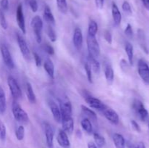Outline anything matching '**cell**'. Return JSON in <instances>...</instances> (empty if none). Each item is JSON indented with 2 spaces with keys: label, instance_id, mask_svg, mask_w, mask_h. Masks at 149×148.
<instances>
[{
  "label": "cell",
  "instance_id": "cell-1",
  "mask_svg": "<svg viewBox=\"0 0 149 148\" xmlns=\"http://www.w3.org/2000/svg\"><path fill=\"white\" fill-rule=\"evenodd\" d=\"M12 112L13 116L17 121L20 123H26L29 121V116L26 112L22 108L17 101H13L12 104Z\"/></svg>",
  "mask_w": 149,
  "mask_h": 148
},
{
  "label": "cell",
  "instance_id": "cell-2",
  "mask_svg": "<svg viewBox=\"0 0 149 148\" xmlns=\"http://www.w3.org/2000/svg\"><path fill=\"white\" fill-rule=\"evenodd\" d=\"M87 46L89 52V56L97 58L100 55V48L95 36L87 35Z\"/></svg>",
  "mask_w": 149,
  "mask_h": 148
},
{
  "label": "cell",
  "instance_id": "cell-3",
  "mask_svg": "<svg viewBox=\"0 0 149 148\" xmlns=\"http://www.w3.org/2000/svg\"><path fill=\"white\" fill-rule=\"evenodd\" d=\"M31 26L35 33V37L38 44L42 42V31L43 28V22L39 15H36L32 18Z\"/></svg>",
  "mask_w": 149,
  "mask_h": 148
},
{
  "label": "cell",
  "instance_id": "cell-4",
  "mask_svg": "<svg viewBox=\"0 0 149 148\" xmlns=\"http://www.w3.org/2000/svg\"><path fill=\"white\" fill-rule=\"evenodd\" d=\"M16 39H17L18 46L20 48V50L21 54L23 55V57L27 60H29L31 58V52L29 46H28L27 42L25 40L23 36L20 33H17L16 34Z\"/></svg>",
  "mask_w": 149,
  "mask_h": 148
},
{
  "label": "cell",
  "instance_id": "cell-5",
  "mask_svg": "<svg viewBox=\"0 0 149 148\" xmlns=\"http://www.w3.org/2000/svg\"><path fill=\"white\" fill-rule=\"evenodd\" d=\"M7 84L13 98L15 100L20 99L22 96V91L17 81L13 76H9L7 78Z\"/></svg>",
  "mask_w": 149,
  "mask_h": 148
},
{
  "label": "cell",
  "instance_id": "cell-6",
  "mask_svg": "<svg viewBox=\"0 0 149 148\" xmlns=\"http://www.w3.org/2000/svg\"><path fill=\"white\" fill-rule=\"evenodd\" d=\"M138 71L143 81L146 84H149V66L143 59H140L138 62Z\"/></svg>",
  "mask_w": 149,
  "mask_h": 148
},
{
  "label": "cell",
  "instance_id": "cell-7",
  "mask_svg": "<svg viewBox=\"0 0 149 148\" xmlns=\"http://www.w3.org/2000/svg\"><path fill=\"white\" fill-rule=\"evenodd\" d=\"M132 107L141 120L143 121L146 120L148 117V112L140 100H135L132 104Z\"/></svg>",
  "mask_w": 149,
  "mask_h": 148
},
{
  "label": "cell",
  "instance_id": "cell-8",
  "mask_svg": "<svg viewBox=\"0 0 149 148\" xmlns=\"http://www.w3.org/2000/svg\"><path fill=\"white\" fill-rule=\"evenodd\" d=\"M43 129L46 137V143L48 148H54V130L52 126L47 122L43 123Z\"/></svg>",
  "mask_w": 149,
  "mask_h": 148
},
{
  "label": "cell",
  "instance_id": "cell-9",
  "mask_svg": "<svg viewBox=\"0 0 149 148\" xmlns=\"http://www.w3.org/2000/svg\"><path fill=\"white\" fill-rule=\"evenodd\" d=\"M85 101L87 102V104L92 107V108L96 109L100 111H103L106 108V106L105 105L104 103L102 102L99 99L96 98V97H93L91 95H86L84 97Z\"/></svg>",
  "mask_w": 149,
  "mask_h": 148
},
{
  "label": "cell",
  "instance_id": "cell-10",
  "mask_svg": "<svg viewBox=\"0 0 149 148\" xmlns=\"http://www.w3.org/2000/svg\"><path fill=\"white\" fill-rule=\"evenodd\" d=\"M1 56H2L3 61H4L6 66L10 68V69H13L15 68L14 61H13L12 55L10 54V51H9L8 48L5 45H2L1 46Z\"/></svg>",
  "mask_w": 149,
  "mask_h": 148
},
{
  "label": "cell",
  "instance_id": "cell-11",
  "mask_svg": "<svg viewBox=\"0 0 149 148\" xmlns=\"http://www.w3.org/2000/svg\"><path fill=\"white\" fill-rule=\"evenodd\" d=\"M60 110L61 113V119L63 118L71 117L72 115V106L71 103L68 99L60 101Z\"/></svg>",
  "mask_w": 149,
  "mask_h": 148
},
{
  "label": "cell",
  "instance_id": "cell-12",
  "mask_svg": "<svg viewBox=\"0 0 149 148\" xmlns=\"http://www.w3.org/2000/svg\"><path fill=\"white\" fill-rule=\"evenodd\" d=\"M16 20H17L18 27L20 28L22 33H26V23H25L24 15H23V6H22L21 4H19L17 7V10H16Z\"/></svg>",
  "mask_w": 149,
  "mask_h": 148
},
{
  "label": "cell",
  "instance_id": "cell-13",
  "mask_svg": "<svg viewBox=\"0 0 149 148\" xmlns=\"http://www.w3.org/2000/svg\"><path fill=\"white\" fill-rule=\"evenodd\" d=\"M103 112V115L110 123L113 125H117L119 122V116L116 111L111 108H107L106 107Z\"/></svg>",
  "mask_w": 149,
  "mask_h": 148
},
{
  "label": "cell",
  "instance_id": "cell-14",
  "mask_svg": "<svg viewBox=\"0 0 149 148\" xmlns=\"http://www.w3.org/2000/svg\"><path fill=\"white\" fill-rule=\"evenodd\" d=\"M73 44L77 49H80L83 44V34L81 28H76L73 34Z\"/></svg>",
  "mask_w": 149,
  "mask_h": 148
},
{
  "label": "cell",
  "instance_id": "cell-15",
  "mask_svg": "<svg viewBox=\"0 0 149 148\" xmlns=\"http://www.w3.org/2000/svg\"><path fill=\"white\" fill-rule=\"evenodd\" d=\"M48 104H49V109H50L52 114L53 115L54 119L58 123H61V113L60 107H58V104L53 101V100H49L48 101Z\"/></svg>",
  "mask_w": 149,
  "mask_h": 148
},
{
  "label": "cell",
  "instance_id": "cell-16",
  "mask_svg": "<svg viewBox=\"0 0 149 148\" xmlns=\"http://www.w3.org/2000/svg\"><path fill=\"white\" fill-rule=\"evenodd\" d=\"M57 141L58 143L61 147L63 148H68L70 147V141L68 139V135L65 131L63 129L59 131L58 136H57Z\"/></svg>",
  "mask_w": 149,
  "mask_h": 148
},
{
  "label": "cell",
  "instance_id": "cell-17",
  "mask_svg": "<svg viewBox=\"0 0 149 148\" xmlns=\"http://www.w3.org/2000/svg\"><path fill=\"white\" fill-rule=\"evenodd\" d=\"M61 123L63 126V130L68 133H72L74 131V122L72 117L63 118L61 119Z\"/></svg>",
  "mask_w": 149,
  "mask_h": 148
},
{
  "label": "cell",
  "instance_id": "cell-18",
  "mask_svg": "<svg viewBox=\"0 0 149 148\" xmlns=\"http://www.w3.org/2000/svg\"><path fill=\"white\" fill-rule=\"evenodd\" d=\"M111 12L114 24L117 26H119L121 22H122V14H121L120 11H119V9L118 7V6L114 2L112 4Z\"/></svg>",
  "mask_w": 149,
  "mask_h": 148
},
{
  "label": "cell",
  "instance_id": "cell-19",
  "mask_svg": "<svg viewBox=\"0 0 149 148\" xmlns=\"http://www.w3.org/2000/svg\"><path fill=\"white\" fill-rule=\"evenodd\" d=\"M43 17L45 21L49 25H55V20L53 14H52V11H51L50 8L48 5H45V9H44V13Z\"/></svg>",
  "mask_w": 149,
  "mask_h": 148
},
{
  "label": "cell",
  "instance_id": "cell-20",
  "mask_svg": "<svg viewBox=\"0 0 149 148\" xmlns=\"http://www.w3.org/2000/svg\"><path fill=\"white\" fill-rule=\"evenodd\" d=\"M113 142L116 148H125L126 147L125 138L120 133H115L113 135Z\"/></svg>",
  "mask_w": 149,
  "mask_h": 148
},
{
  "label": "cell",
  "instance_id": "cell-21",
  "mask_svg": "<svg viewBox=\"0 0 149 148\" xmlns=\"http://www.w3.org/2000/svg\"><path fill=\"white\" fill-rule=\"evenodd\" d=\"M44 68H45V71H46L48 75L52 79H53L54 75H55V66H54L53 62H52L51 59H47L45 61V62H44Z\"/></svg>",
  "mask_w": 149,
  "mask_h": 148
},
{
  "label": "cell",
  "instance_id": "cell-22",
  "mask_svg": "<svg viewBox=\"0 0 149 148\" xmlns=\"http://www.w3.org/2000/svg\"><path fill=\"white\" fill-rule=\"evenodd\" d=\"M26 93L29 101L30 102L31 104H35L36 102V95H35L34 92H33L31 84L29 82L26 83Z\"/></svg>",
  "mask_w": 149,
  "mask_h": 148
},
{
  "label": "cell",
  "instance_id": "cell-23",
  "mask_svg": "<svg viewBox=\"0 0 149 148\" xmlns=\"http://www.w3.org/2000/svg\"><path fill=\"white\" fill-rule=\"evenodd\" d=\"M138 41H139L140 45L141 48L143 49L146 53H148V48H147L146 40V35L145 33L143 30L139 29L138 31Z\"/></svg>",
  "mask_w": 149,
  "mask_h": 148
},
{
  "label": "cell",
  "instance_id": "cell-24",
  "mask_svg": "<svg viewBox=\"0 0 149 148\" xmlns=\"http://www.w3.org/2000/svg\"><path fill=\"white\" fill-rule=\"evenodd\" d=\"M88 61L90 63V67H91L92 70L94 71L95 73L99 74L100 72V65L98 61L96 59V58L93 57L91 56L88 57Z\"/></svg>",
  "mask_w": 149,
  "mask_h": 148
},
{
  "label": "cell",
  "instance_id": "cell-25",
  "mask_svg": "<svg viewBox=\"0 0 149 148\" xmlns=\"http://www.w3.org/2000/svg\"><path fill=\"white\" fill-rule=\"evenodd\" d=\"M105 77L109 84H111L113 83V78H114V72H113V69L111 65H106L105 68Z\"/></svg>",
  "mask_w": 149,
  "mask_h": 148
},
{
  "label": "cell",
  "instance_id": "cell-26",
  "mask_svg": "<svg viewBox=\"0 0 149 148\" xmlns=\"http://www.w3.org/2000/svg\"><path fill=\"white\" fill-rule=\"evenodd\" d=\"M125 52H126L127 55L128 57V61H129L130 65H133V58H134V50L133 46L129 42H127L125 44Z\"/></svg>",
  "mask_w": 149,
  "mask_h": 148
},
{
  "label": "cell",
  "instance_id": "cell-27",
  "mask_svg": "<svg viewBox=\"0 0 149 148\" xmlns=\"http://www.w3.org/2000/svg\"><path fill=\"white\" fill-rule=\"evenodd\" d=\"M7 109L6 96L3 89L0 86V113L4 114Z\"/></svg>",
  "mask_w": 149,
  "mask_h": 148
},
{
  "label": "cell",
  "instance_id": "cell-28",
  "mask_svg": "<svg viewBox=\"0 0 149 148\" xmlns=\"http://www.w3.org/2000/svg\"><path fill=\"white\" fill-rule=\"evenodd\" d=\"M81 110H82V113L87 116V118L91 119V120H93V121H96V120H97V115H96V113H95L93 110H92L91 109L88 108V107H86V106L84 105H81Z\"/></svg>",
  "mask_w": 149,
  "mask_h": 148
},
{
  "label": "cell",
  "instance_id": "cell-29",
  "mask_svg": "<svg viewBox=\"0 0 149 148\" xmlns=\"http://www.w3.org/2000/svg\"><path fill=\"white\" fill-rule=\"evenodd\" d=\"M81 126L84 131L87 132V133H92V132H93V126H92L90 119H88L87 118L83 119L81 121Z\"/></svg>",
  "mask_w": 149,
  "mask_h": 148
},
{
  "label": "cell",
  "instance_id": "cell-30",
  "mask_svg": "<svg viewBox=\"0 0 149 148\" xmlns=\"http://www.w3.org/2000/svg\"><path fill=\"white\" fill-rule=\"evenodd\" d=\"M93 138H94L95 140V144L97 145V147L102 148L106 144V139L103 136H102L101 135H100L97 133H93Z\"/></svg>",
  "mask_w": 149,
  "mask_h": 148
},
{
  "label": "cell",
  "instance_id": "cell-31",
  "mask_svg": "<svg viewBox=\"0 0 149 148\" xmlns=\"http://www.w3.org/2000/svg\"><path fill=\"white\" fill-rule=\"evenodd\" d=\"M97 29H98V27H97V23L93 20H90L88 26V35L95 36L97 32Z\"/></svg>",
  "mask_w": 149,
  "mask_h": 148
},
{
  "label": "cell",
  "instance_id": "cell-32",
  "mask_svg": "<svg viewBox=\"0 0 149 148\" xmlns=\"http://www.w3.org/2000/svg\"><path fill=\"white\" fill-rule=\"evenodd\" d=\"M56 3L59 11L63 14H66L68 12V4L66 0H56Z\"/></svg>",
  "mask_w": 149,
  "mask_h": 148
},
{
  "label": "cell",
  "instance_id": "cell-33",
  "mask_svg": "<svg viewBox=\"0 0 149 148\" xmlns=\"http://www.w3.org/2000/svg\"><path fill=\"white\" fill-rule=\"evenodd\" d=\"M47 34L48 37L49 38V39L51 40V41L55 42L57 40V36L56 33H55V30L52 28V27L51 26H48L47 27Z\"/></svg>",
  "mask_w": 149,
  "mask_h": 148
},
{
  "label": "cell",
  "instance_id": "cell-34",
  "mask_svg": "<svg viewBox=\"0 0 149 148\" xmlns=\"http://www.w3.org/2000/svg\"><path fill=\"white\" fill-rule=\"evenodd\" d=\"M15 136L17 140L21 141L24 139L25 129L23 126H19L15 131Z\"/></svg>",
  "mask_w": 149,
  "mask_h": 148
},
{
  "label": "cell",
  "instance_id": "cell-35",
  "mask_svg": "<svg viewBox=\"0 0 149 148\" xmlns=\"http://www.w3.org/2000/svg\"><path fill=\"white\" fill-rule=\"evenodd\" d=\"M7 134V129L4 123L1 120H0V141L4 142Z\"/></svg>",
  "mask_w": 149,
  "mask_h": 148
},
{
  "label": "cell",
  "instance_id": "cell-36",
  "mask_svg": "<svg viewBox=\"0 0 149 148\" xmlns=\"http://www.w3.org/2000/svg\"><path fill=\"white\" fill-rule=\"evenodd\" d=\"M84 70H85L86 74H87V79L89 82L93 83V76H92V68L89 62H86L84 64Z\"/></svg>",
  "mask_w": 149,
  "mask_h": 148
},
{
  "label": "cell",
  "instance_id": "cell-37",
  "mask_svg": "<svg viewBox=\"0 0 149 148\" xmlns=\"http://www.w3.org/2000/svg\"><path fill=\"white\" fill-rule=\"evenodd\" d=\"M0 26L4 30H6L7 28V27H8L7 20H6V17L4 16V14L2 12V10H0Z\"/></svg>",
  "mask_w": 149,
  "mask_h": 148
},
{
  "label": "cell",
  "instance_id": "cell-38",
  "mask_svg": "<svg viewBox=\"0 0 149 148\" xmlns=\"http://www.w3.org/2000/svg\"><path fill=\"white\" fill-rule=\"evenodd\" d=\"M122 10H123V11L125 13H127L128 15L132 14V8H131L130 4V3L127 1H125L122 3Z\"/></svg>",
  "mask_w": 149,
  "mask_h": 148
},
{
  "label": "cell",
  "instance_id": "cell-39",
  "mask_svg": "<svg viewBox=\"0 0 149 148\" xmlns=\"http://www.w3.org/2000/svg\"><path fill=\"white\" fill-rule=\"evenodd\" d=\"M125 33L127 37H128L129 39H132V37H133V30H132V28L130 23H128L125 28Z\"/></svg>",
  "mask_w": 149,
  "mask_h": 148
},
{
  "label": "cell",
  "instance_id": "cell-40",
  "mask_svg": "<svg viewBox=\"0 0 149 148\" xmlns=\"http://www.w3.org/2000/svg\"><path fill=\"white\" fill-rule=\"evenodd\" d=\"M43 49L45 52H46L49 55H53L55 54V49L49 44H45L43 45Z\"/></svg>",
  "mask_w": 149,
  "mask_h": 148
},
{
  "label": "cell",
  "instance_id": "cell-41",
  "mask_svg": "<svg viewBox=\"0 0 149 148\" xmlns=\"http://www.w3.org/2000/svg\"><path fill=\"white\" fill-rule=\"evenodd\" d=\"M29 6H30L32 12H36L38 10V3L36 0H29Z\"/></svg>",
  "mask_w": 149,
  "mask_h": 148
},
{
  "label": "cell",
  "instance_id": "cell-42",
  "mask_svg": "<svg viewBox=\"0 0 149 148\" xmlns=\"http://www.w3.org/2000/svg\"><path fill=\"white\" fill-rule=\"evenodd\" d=\"M33 58H34L36 65L38 68H39V67H41V65H42V59H41V57H39V55H38L37 53H36V52H33Z\"/></svg>",
  "mask_w": 149,
  "mask_h": 148
},
{
  "label": "cell",
  "instance_id": "cell-43",
  "mask_svg": "<svg viewBox=\"0 0 149 148\" xmlns=\"http://www.w3.org/2000/svg\"><path fill=\"white\" fill-rule=\"evenodd\" d=\"M120 66L122 71H125V72L127 73L129 70V64L127 63V62L125 59H123L120 61Z\"/></svg>",
  "mask_w": 149,
  "mask_h": 148
},
{
  "label": "cell",
  "instance_id": "cell-44",
  "mask_svg": "<svg viewBox=\"0 0 149 148\" xmlns=\"http://www.w3.org/2000/svg\"><path fill=\"white\" fill-rule=\"evenodd\" d=\"M104 39H106V41L108 42L109 44H112V35L111 33H110L108 30H106L104 33Z\"/></svg>",
  "mask_w": 149,
  "mask_h": 148
},
{
  "label": "cell",
  "instance_id": "cell-45",
  "mask_svg": "<svg viewBox=\"0 0 149 148\" xmlns=\"http://www.w3.org/2000/svg\"><path fill=\"white\" fill-rule=\"evenodd\" d=\"M131 125H132V127L133 128V129L135 131H136L137 132H141V129L140 126L138 125V123H137L135 120H131Z\"/></svg>",
  "mask_w": 149,
  "mask_h": 148
},
{
  "label": "cell",
  "instance_id": "cell-46",
  "mask_svg": "<svg viewBox=\"0 0 149 148\" xmlns=\"http://www.w3.org/2000/svg\"><path fill=\"white\" fill-rule=\"evenodd\" d=\"M0 5L2 10H7L9 8V1L8 0H1L0 1Z\"/></svg>",
  "mask_w": 149,
  "mask_h": 148
},
{
  "label": "cell",
  "instance_id": "cell-47",
  "mask_svg": "<svg viewBox=\"0 0 149 148\" xmlns=\"http://www.w3.org/2000/svg\"><path fill=\"white\" fill-rule=\"evenodd\" d=\"M95 6L97 9L101 10L103 9V5H104V0H95Z\"/></svg>",
  "mask_w": 149,
  "mask_h": 148
},
{
  "label": "cell",
  "instance_id": "cell-48",
  "mask_svg": "<svg viewBox=\"0 0 149 148\" xmlns=\"http://www.w3.org/2000/svg\"><path fill=\"white\" fill-rule=\"evenodd\" d=\"M141 1H142L144 7H145L147 10H149V0H141Z\"/></svg>",
  "mask_w": 149,
  "mask_h": 148
},
{
  "label": "cell",
  "instance_id": "cell-49",
  "mask_svg": "<svg viewBox=\"0 0 149 148\" xmlns=\"http://www.w3.org/2000/svg\"><path fill=\"white\" fill-rule=\"evenodd\" d=\"M87 147H88V148H97V145L93 142H89L87 144Z\"/></svg>",
  "mask_w": 149,
  "mask_h": 148
},
{
  "label": "cell",
  "instance_id": "cell-50",
  "mask_svg": "<svg viewBox=\"0 0 149 148\" xmlns=\"http://www.w3.org/2000/svg\"><path fill=\"white\" fill-rule=\"evenodd\" d=\"M137 147L138 148H146L145 144H144L143 142H138V145H137Z\"/></svg>",
  "mask_w": 149,
  "mask_h": 148
},
{
  "label": "cell",
  "instance_id": "cell-51",
  "mask_svg": "<svg viewBox=\"0 0 149 148\" xmlns=\"http://www.w3.org/2000/svg\"><path fill=\"white\" fill-rule=\"evenodd\" d=\"M127 146H128V147H129V148H138V147H137V145L135 146V145H132V144H128Z\"/></svg>",
  "mask_w": 149,
  "mask_h": 148
},
{
  "label": "cell",
  "instance_id": "cell-52",
  "mask_svg": "<svg viewBox=\"0 0 149 148\" xmlns=\"http://www.w3.org/2000/svg\"><path fill=\"white\" fill-rule=\"evenodd\" d=\"M148 129H149V123H148Z\"/></svg>",
  "mask_w": 149,
  "mask_h": 148
}]
</instances>
